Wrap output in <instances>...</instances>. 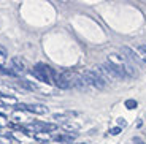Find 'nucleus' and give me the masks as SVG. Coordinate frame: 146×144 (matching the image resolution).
<instances>
[{"label":"nucleus","instance_id":"nucleus-1","mask_svg":"<svg viewBox=\"0 0 146 144\" xmlns=\"http://www.w3.org/2000/svg\"><path fill=\"white\" fill-rule=\"evenodd\" d=\"M81 76L84 78L88 87H92V89H99L102 90L103 87L106 86V78L103 76V73L99 70V67H94L92 70H86V71L81 73Z\"/></svg>","mask_w":146,"mask_h":144},{"label":"nucleus","instance_id":"nucleus-2","mask_svg":"<svg viewBox=\"0 0 146 144\" xmlns=\"http://www.w3.org/2000/svg\"><path fill=\"white\" fill-rule=\"evenodd\" d=\"M32 75L35 76L38 81H41V83H44V84H54L56 75H57V73L46 63H36L32 68Z\"/></svg>","mask_w":146,"mask_h":144},{"label":"nucleus","instance_id":"nucleus-3","mask_svg":"<svg viewBox=\"0 0 146 144\" xmlns=\"http://www.w3.org/2000/svg\"><path fill=\"white\" fill-rule=\"evenodd\" d=\"M7 70H8V75L19 78V76H22L24 73L27 71L26 60H24L22 57H13V60H11V67L7 68Z\"/></svg>","mask_w":146,"mask_h":144},{"label":"nucleus","instance_id":"nucleus-4","mask_svg":"<svg viewBox=\"0 0 146 144\" xmlns=\"http://www.w3.org/2000/svg\"><path fill=\"white\" fill-rule=\"evenodd\" d=\"M16 109L18 111H29L33 112V114H48V108L43 106V104H26V103H18L16 104Z\"/></svg>","mask_w":146,"mask_h":144},{"label":"nucleus","instance_id":"nucleus-5","mask_svg":"<svg viewBox=\"0 0 146 144\" xmlns=\"http://www.w3.org/2000/svg\"><path fill=\"white\" fill-rule=\"evenodd\" d=\"M33 138L40 143H49L52 139L51 133H48V131H36V133H33Z\"/></svg>","mask_w":146,"mask_h":144},{"label":"nucleus","instance_id":"nucleus-6","mask_svg":"<svg viewBox=\"0 0 146 144\" xmlns=\"http://www.w3.org/2000/svg\"><path fill=\"white\" fill-rule=\"evenodd\" d=\"M0 103L3 104H18V100H16L15 97H11V95H2V97H0Z\"/></svg>","mask_w":146,"mask_h":144},{"label":"nucleus","instance_id":"nucleus-7","mask_svg":"<svg viewBox=\"0 0 146 144\" xmlns=\"http://www.w3.org/2000/svg\"><path fill=\"white\" fill-rule=\"evenodd\" d=\"M70 116H75V112H57V114L52 116V119H56V120H67Z\"/></svg>","mask_w":146,"mask_h":144},{"label":"nucleus","instance_id":"nucleus-8","mask_svg":"<svg viewBox=\"0 0 146 144\" xmlns=\"http://www.w3.org/2000/svg\"><path fill=\"white\" fill-rule=\"evenodd\" d=\"M137 51H138V55H140V60H141V63H146V44L138 46V48H137Z\"/></svg>","mask_w":146,"mask_h":144},{"label":"nucleus","instance_id":"nucleus-9","mask_svg":"<svg viewBox=\"0 0 146 144\" xmlns=\"http://www.w3.org/2000/svg\"><path fill=\"white\" fill-rule=\"evenodd\" d=\"M137 100H125V108L127 109H135L137 108Z\"/></svg>","mask_w":146,"mask_h":144},{"label":"nucleus","instance_id":"nucleus-10","mask_svg":"<svg viewBox=\"0 0 146 144\" xmlns=\"http://www.w3.org/2000/svg\"><path fill=\"white\" fill-rule=\"evenodd\" d=\"M110 133H111V135H119L121 133V128H119V127H114V128L110 130Z\"/></svg>","mask_w":146,"mask_h":144},{"label":"nucleus","instance_id":"nucleus-11","mask_svg":"<svg viewBox=\"0 0 146 144\" xmlns=\"http://www.w3.org/2000/svg\"><path fill=\"white\" fill-rule=\"evenodd\" d=\"M133 143H135V144H145L141 139H140V138H133Z\"/></svg>","mask_w":146,"mask_h":144},{"label":"nucleus","instance_id":"nucleus-12","mask_svg":"<svg viewBox=\"0 0 146 144\" xmlns=\"http://www.w3.org/2000/svg\"><path fill=\"white\" fill-rule=\"evenodd\" d=\"M0 120H3V122H7V116H5V114H2V112H0Z\"/></svg>","mask_w":146,"mask_h":144},{"label":"nucleus","instance_id":"nucleus-13","mask_svg":"<svg viewBox=\"0 0 146 144\" xmlns=\"http://www.w3.org/2000/svg\"><path fill=\"white\" fill-rule=\"evenodd\" d=\"M2 95H5V94H2V92H0V97H2Z\"/></svg>","mask_w":146,"mask_h":144},{"label":"nucleus","instance_id":"nucleus-14","mask_svg":"<svg viewBox=\"0 0 146 144\" xmlns=\"http://www.w3.org/2000/svg\"><path fill=\"white\" fill-rule=\"evenodd\" d=\"M54 144H56V143H54ZM57 144H59V143H57Z\"/></svg>","mask_w":146,"mask_h":144}]
</instances>
